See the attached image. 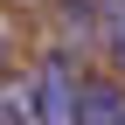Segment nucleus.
I'll return each mask as SVG.
<instances>
[{"label":"nucleus","instance_id":"obj_2","mask_svg":"<svg viewBox=\"0 0 125 125\" xmlns=\"http://www.w3.org/2000/svg\"><path fill=\"white\" fill-rule=\"evenodd\" d=\"M83 125H125V90L118 83H83Z\"/></svg>","mask_w":125,"mask_h":125},{"label":"nucleus","instance_id":"obj_3","mask_svg":"<svg viewBox=\"0 0 125 125\" xmlns=\"http://www.w3.org/2000/svg\"><path fill=\"white\" fill-rule=\"evenodd\" d=\"M0 125H28V104L21 97H0Z\"/></svg>","mask_w":125,"mask_h":125},{"label":"nucleus","instance_id":"obj_1","mask_svg":"<svg viewBox=\"0 0 125 125\" xmlns=\"http://www.w3.org/2000/svg\"><path fill=\"white\" fill-rule=\"evenodd\" d=\"M28 125H83V76L70 70V56H42L28 90Z\"/></svg>","mask_w":125,"mask_h":125}]
</instances>
